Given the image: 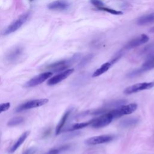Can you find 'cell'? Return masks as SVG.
Masks as SVG:
<instances>
[{"instance_id": "cell-1", "label": "cell", "mask_w": 154, "mask_h": 154, "mask_svg": "<svg viewBox=\"0 0 154 154\" xmlns=\"http://www.w3.org/2000/svg\"><path fill=\"white\" fill-rule=\"evenodd\" d=\"M137 108V105L135 103H129L128 105H122L110 112L112 114L114 119L120 117L122 116L130 114L134 112Z\"/></svg>"}, {"instance_id": "cell-2", "label": "cell", "mask_w": 154, "mask_h": 154, "mask_svg": "<svg viewBox=\"0 0 154 154\" xmlns=\"http://www.w3.org/2000/svg\"><path fill=\"white\" fill-rule=\"evenodd\" d=\"M29 13L28 12L22 14L16 20L12 22L4 30L2 33V35H8L19 29L22 26V25L26 22L29 17Z\"/></svg>"}, {"instance_id": "cell-3", "label": "cell", "mask_w": 154, "mask_h": 154, "mask_svg": "<svg viewBox=\"0 0 154 154\" xmlns=\"http://www.w3.org/2000/svg\"><path fill=\"white\" fill-rule=\"evenodd\" d=\"M48 102H49V100L46 98L29 100V101L25 102V103L20 105L19 106H18L16 108V111L19 112H21L23 111L30 109L32 108L40 107V106H42L45 105Z\"/></svg>"}, {"instance_id": "cell-4", "label": "cell", "mask_w": 154, "mask_h": 154, "mask_svg": "<svg viewBox=\"0 0 154 154\" xmlns=\"http://www.w3.org/2000/svg\"><path fill=\"white\" fill-rule=\"evenodd\" d=\"M52 72H46L42 73H40L34 78H31L30 80L27 81L25 84L24 87L26 88H30V87H34L38 85H40L44 81H45L46 79H49L52 75Z\"/></svg>"}, {"instance_id": "cell-5", "label": "cell", "mask_w": 154, "mask_h": 154, "mask_svg": "<svg viewBox=\"0 0 154 154\" xmlns=\"http://www.w3.org/2000/svg\"><path fill=\"white\" fill-rule=\"evenodd\" d=\"M114 117L111 113V112H108L98 118L94 119L93 120L91 126L95 128H100L102 127H105L109 125L113 120Z\"/></svg>"}, {"instance_id": "cell-6", "label": "cell", "mask_w": 154, "mask_h": 154, "mask_svg": "<svg viewBox=\"0 0 154 154\" xmlns=\"http://www.w3.org/2000/svg\"><path fill=\"white\" fill-rule=\"evenodd\" d=\"M153 86H154L153 82L137 83V84H134L132 85L126 87L124 90V93L125 94H130L135 93H137V92H138L140 91L149 90V89L152 88Z\"/></svg>"}, {"instance_id": "cell-7", "label": "cell", "mask_w": 154, "mask_h": 154, "mask_svg": "<svg viewBox=\"0 0 154 154\" xmlns=\"http://www.w3.org/2000/svg\"><path fill=\"white\" fill-rule=\"evenodd\" d=\"M112 140L113 137L112 136L108 135H103L90 137L85 141V143L87 145H96L110 142Z\"/></svg>"}, {"instance_id": "cell-8", "label": "cell", "mask_w": 154, "mask_h": 154, "mask_svg": "<svg viewBox=\"0 0 154 154\" xmlns=\"http://www.w3.org/2000/svg\"><path fill=\"white\" fill-rule=\"evenodd\" d=\"M73 71H74L73 69H66L63 72H61L58 75L50 78L47 82L48 85H54L60 82L61 81L66 79L69 76H70L73 72Z\"/></svg>"}, {"instance_id": "cell-9", "label": "cell", "mask_w": 154, "mask_h": 154, "mask_svg": "<svg viewBox=\"0 0 154 154\" xmlns=\"http://www.w3.org/2000/svg\"><path fill=\"white\" fill-rule=\"evenodd\" d=\"M149 40V37L146 34H143L139 37L135 38L131 41H129L125 46L126 49H131L135 48L136 47L140 46L146 43H147Z\"/></svg>"}, {"instance_id": "cell-10", "label": "cell", "mask_w": 154, "mask_h": 154, "mask_svg": "<svg viewBox=\"0 0 154 154\" xmlns=\"http://www.w3.org/2000/svg\"><path fill=\"white\" fill-rule=\"evenodd\" d=\"M153 68H154V56L153 55L148 58L147 60L143 64V65L140 69L132 72L131 73L129 74V76H136L144 72L150 70Z\"/></svg>"}, {"instance_id": "cell-11", "label": "cell", "mask_w": 154, "mask_h": 154, "mask_svg": "<svg viewBox=\"0 0 154 154\" xmlns=\"http://www.w3.org/2000/svg\"><path fill=\"white\" fill-rule=\"evenodd\" d=\"M23 52V48L20 46H16L13 48L6 55V60L10 62L14 63L17 61L21 56Z\"/></svg>"}, {"instance_id": "cell-12", "label": "cell", "mask_w": 154, "mask_h": 154, "mask_svg": "<svg viewBox=\"0 0 154 154\" xmlns=\"http://www.w3.org/2000/svg\"><path fill=\"white\" fill-rule=\"evenodd\" d=\"M70 4L67 0H56L48 5L49 10H64L68 8Z\"/></svg>"}, {"instance_id": "cell-13", "label": "cell", "mask_w": 154, "mask_h": 154, "mask_svg": "<svg viewBox=\"0 0 154 154\" xmlns=\"http://www.w3.org/2000/svg\"><path fill=\"white\" fill-rule=\"evenodd\" d=\"M69 61L67 60H62L52 64H50L48 68L54 70V72H60L66 69L69 66Z\"/></svg>"}, {"instance_id": "cell-14", "label": "cell", "mask_w": 154, "mask_h": 154, "mask_svg": "<svg viewBox=\"0 0 154 154\" xmlns=\"http://www.w3.org/2000/svg\"><path fill=\"white\" fill-rule=\"evenodd\" d=\"M29 134V131H28L23 132L17 140V141L14 143V144L11 147V148L9 150V153H14L23 143V142L25 141V140L26 139Z\"/></svg>"}, {"instance_id": "cell-15", "label": "cell", "mask_w": 154, "mask_h": 154, "mask_svg": "<svg viewBox=\"0 0 154 154\" xmlns=\"http://www.w3.org/2000/svg\"><path fill=\"white\" fill-rule=\"evenodd\" d=\"M154 23V12L139 17L137 20L138 25H146Z\"/></svg>"}, {"instance_id": "cell-16", "label": "cell", "mask_w": 154, "mask_h": 154, "mask_svg": "<svg viewBox=\"0 0 154 154\" xmlns=\"http://www.w3.org/2000/svg\"><path fill=\"white\" fill-rule=\"evenodd\" d=\"M70 111H67V112H66L64 115L63 116V117H61V120H60L59 123H58L57 127H56V129H55V135H58L60 132L61 131V129H63V126H64L69 115H70Z\"/></svg>"}, {"instance_id": "cell-17", "label": "cell", "mask_w": 154, "mask_h": 154, "mask_svg": "<svg viewBox=\"0 0 154 154\" xmlns=\"http://www.w3.org/2000/svg\"><path fill=\"white\" fill-rule=\"evenodd\" d=\"M111 65H112L111 62L105 63L99 68H98L96 70V71L93 73L92 76L93 77H97V76L101 75L102 74L104 73L107 70H108L109 69V68L111 67Z\"/></svg>"}, {"instance_id": "cell-18", "label": "cell", "mask_w": 154, "mask_h": 154, "mask_svg": "<svg viewBox=\"0 0 154 154\" xmlns=\"http://www.w3.org/2000/svg\"><path fill=\"white\" fill-rule=\"evenodd\" d=\"M93 120H91L88 122H82V123H77L75 124H73V125H72L69 129L68 131H75V130H78V129H82L83 128L87 127V126H88L89 125H91L93 122Z\"/></svg>"}, {"instance_id": "cell-19", "label": "cell", "mask_w": 154, "mask_h": 154, "mask_svg": "<svg viewBox=\"0 0 154 154\" xmlns=\"http://www.w3.org/2000/svg\"><path fill=\"white\" fill-rule=\"evenodd\" d=\"M24 120L22 117H15L10 119L7 122V125L8 126H14L22 123Z\"/></svg>"}, {"instance_id": "cell-20", "label": "cell", "mask_w": 154, "mask_h": 154, "mask_svg": "<svg viewBox=\"0 0 154 154\" xmlns=\"http://www.w3.org/2000/svg\"><path fill=\"white\" fill-rule=\"evenodd\" d=\"M97 9H98L99 10L104 11L109 13L110 14H114V15H121V14H123V13L122 11H117V10H116L112 9V8H108V7H99V8H97Z\"/></svg>"}, {"instance_id": "cell-21", "label": "cell", "mask_w": 154, "mask_h": 154, "mask_svg": "<svg viewBox=\"0 0 154 154\" xmlns=\"http://www.w3.org/2000/svg\"><path fill=\"white\" fill-rule=\"evenodd\" d=\"M10 102H5L0 103V114L2 112H5L7 111L10 108Z\"/></svg>"}, {"instance_id": "cell-22", "label": "cell", "mask_w": 154, "mask_h": 154, "mask_svg": "<svg viewBox=\"0 0 154 154\" xmlns=\"http://www.w3.org/2000/svg\"><path fill=\"white\" fill-rule=\"evenodd\" d=\"M65 149H66V147H61L59 149H52L50 150L49 151H48L45 154H59L61 151Z\"/></svg>"}, {"instance_id": "cell-23", "label": "cell", "mask_w": 154, "mask_h": 154, "mask_svg": "<svg viewBox=\"0 0 154 154\" xmlns=\"http://www.w3.org/2000/svg\"><path fill=\"white\" fill-rule=\"evenodd\" d=\"M90 2L97 8L103 7V3L100 0H90Z\"/></svg>"}, {"instance_id": "cell-24", "label": "cell", "mask_w": 154, "mask_h": 154, "mask_svg": "<svg viewBox=\"0 0 154 154\" xmlns=\"http://www.w3.org/2000/svg\"><path fill=\"white\" fill-rule=\"evenodd\" d=\"M36 151V149L35 147H31L27 150H26L22 154H33Z\"/></svg>"}, {"instance_id": "cell-25", "label": "cell", "mask_w": 154, "mask_h": 154, "mask_svg": "<svg viewBox=\"0 0 154 154\" xmlns=\"http://www.w3.org/2000/svg\"><path fill=\"white\" fill-rule=\"evenodd\" d=\"M91 58H92V55H91V54H90V55H88L87 56H86V57L82 60L81 64L82 65L85 64L87 63L88 61H90V60Z\"/></svg>"}, {"instance_id": "cell-26", "label": "cell", "mask_w": 154, "mask_h": 154, "mask_svg": "<svg viewBox=\"0 0 154 154\" xmlns=\"http://www.w3.org/2000/svg\"><path fill=\"white\" fill-rule=\"evenodd\" d=\"M136 122H137V120H135V119H130V120L128 119V120H126V121L125 122H123V123H126L127 125L129 124L132 125L134 123H136Z\"/></svg>"}, {"instance_id": "cell-27", "label": "cell", "mask_w": 154, "mask_h": 154, "mask_svg": "<svg viewBox=\"0 0 154 154\" xmlns=\"http://www.w3.org/2000/svg\"><path fill=\"white\" fill-rule=\"evenodd\" d=\"M149 31L150 32H152V33H154V26L153 27H152V28H151L150 29V30H149Z\"/></svg>"}, {"instance_id": "cell-28", "label": "cell", "mask_w": 154, "mask_h": 154, "mask_svg": "<svg viewBox=\"0 0 154 154\" xmlns=\"http://www.w3.org/2000/svg\"><path fill=\"white\" fill-rule=\"evenodd\" d=\"M30 1H34V0H29Z\"/></svg>"}]
</instances>
